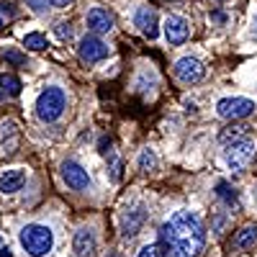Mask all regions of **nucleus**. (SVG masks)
Instances as JSON below:
<instances>
[{
    "mask_svg": "<svg viewBox=\"0 0 257 257\" xmlns=\"http://www.w3.org/2000/svg\"><path fill=\"white\" fill-rule=\"evenodd\" d=\"M170 257H198L206 244V229L193 211H175L160 231Z\"/></svg>",
    "mask_w": 257,
    "mask_h": 257,
    "instance_id": "1",
    "label": "nucleus"
},
{
    "mask_svg": "<svg viewBox=\"0 0 257 257\" xmlns=\"http://www.w3.org/2000/svg\"><path fill=\"white\" fill-rule=\"evenodd\" d=\"M18 242L31 257H44L54 247V234L44 224H26L18 234Z\"/></svg>",
    "mask_w": 257,
    "mask_h": 257,
    "instance_id": "2",
    "label": "nucleus"
},
{
    "mask_svg": "<svg viewBox=\"0 0 257 257\" xmlns=\"http://www.w3.org/2000/svg\"><path fill=\"white\" fill-rule=\"evenodd\" d=\"M36 116L44 121V123H52L57 121L64 108H67V95H64L62 88H47V90H41L39 98H36Z\"/></svg>",
    "mask_w": 257,
    "mask_h": 257,
    "instance_id": "3",
    "label": "nucleus"
},
{
    "mask_svg": "<svg viewBox=\"0 0 257 257\" xmlns=\"http://www.w3.org/2000/svg\"><path fill=\"white\" fill-rule=\"evenodd\" d=\"M254 152H257V147H254V142L252 139H237V142H231V144H226V152H224V157H226V165L231 167V170H237V173H242V170L254 160Z\"/></svg>",
    "mask_w": 257,
    "mask_h": 257,
    "instance_id": "4",
    "label": "nucleus"
},
{
    "mask_svg": "<svg viewBox=\"0 0 257 257\" xmlns=\"http://www.w3.org/2000/svg\"><path fill=\"white\" fill-rule=\"evenodd\" d=\"M254 100H249V98H221L219 103H216V113L221 116V118H247V116H252L254 113Z\"/></svg>",
    "mask_w": 257,
    "mask_h": 257,
    "instance_id": "5",
    "label": "nucleus"
},
{
    "mask_svg": "<svg viewBox=\"0 0 257 257\" xmlns=\"http://www.w3.org/2000/svg\"><path fill=\"white\" fill-rule=\"evenodd\" d=\"M108 52H111L108 44H105V41H100L95 34L85 36V39L80 41V47H77L80 59H82V62H88V64H95V62L105 59V57H108Z\"/></svg>",
    "mask_w": 257,
    "mask_h": 257,
    "instance_id": "6",
    "label": "nucleus"
},
{
    "mask_svg": "<svg viewBox=\"0 0 257 257\" xmlns=\"http://www.w3.org/2000/svg\"><path fill=\"white\" fill-rule=\"evenodd\" d=\"M62 178L64 183H67L72 190H88L90 188V175H88V170H85L82 165L67 160L62 165Z\"/></svg>",
    "mask_w": 257,
    "mask_h": 257,
    "instance_id": "7",
    "label": "nucleus"
},
{
    "mask_svg": "<svg viewBox=\"0 0 257 257\" xmlns=\"http://www.w3.org/2000/svg\"><path fill=\"white\" fill-rule=\"evenodd\" d=\"M190 34V26H188V21L183 16H175V13H170L165 18V39L170 41L173 47H180L183 41L188 39Z\"/></svg>",
    "mask_w": 257,
    "mask_h": 257,
    "instance_id": "8",
    "label": "nucleus"
},
{
    "mask_svg": "<svg viewBox=\"0 0 257 257\" xmlns=\"http://www.w3.org/2000/svg\"><path fill=\"white\" fill-rule=\"evenodd\" d=\"M175 75H178L180 82H188L190 85V82H198L206 75V67L196 57H183V59L175 62Z\"/></svg>",
    "mask_w": 257,
    "mask_h": 257,
    "instance_id": "9",
    "label": "nucleus"
},
{
    "mask_svg": "<svg viewBox=\"0 0 257 257\" xmlns=\"http://www.w3.org/2000/svg\"><path fill=\"white\" fill-rule=\"evenodd\" d=\"M144 221H147V208L139 203V206H134L128 213H123V219H121V229H123L126 237H134V234H139V229L144 226Z\"/></svg>",
    "mask_w": 257,
    "mask_h": 257,
    "instance_id": "10",
    "label": "nucleus"
},
{
    "mask_svg": "<svg viewBox=\"0 0 257 257\" xmlns=\"http://www.w3.org/2000/svg\"><path fill=\"white\" fill-rule=\"evenodd\" d=\"M85 21H88V29L93 34H108L113 29V16L108 11H103V8H93Z\"/></svg>",
    "mask_w": 257,
    "mask_h": 257,
    "instance_id": "11",
    "label": "nucleus"
},
{
    "mask_svg": "<svg viewBox=\"0 0 257 257\" xmlns=\"http://www.w3.org/2000/svg\"><path fill=\"white\" fill-rule=\"evenodd\" d=\"M134 24L144 31L147 39H157L160 34V26H157V13L155 11H149V8H139L134 13Z\"/></svg>",
    "mask_w": 257,
    "mask_h": 257,
    "instance_id": "12",
    "label": "nucleus"
},
{
    "mask_svg": "<svg viewBox=\"0 0 257 257\" xmlns=\"http://www.w3.org/2000/svg\"><path fill=\"white\" fill-rule=\"evenodd\" d=\"M18 139H21V134H18L16 121H6L3 126H0V152H6V155L16 152Z\"/></svg>",
    "mask_w": 257,
    "mask_h": 257,
    "instance_id": "13",
    "label": "nucleus"
},
{
    "mask_svg": "<svg viewBox=\"0 0 257 257\" xmlns=\"http://www.w3.org/2000/svg\"><path fill=\"white\" fill-rule=\"evenodd\" d=\"M72 247H75V254L77 257H93V252H95V234L90 229H80L75 234Z\"/></svg>",
    "mask_w": 257,
    "mask_h": 257,
    "instance_id": "14",
    "label": "nucleus"
},
{
    "mask_svg": "<svg viewBox=\"0 0 257 257\" xmlns=\"http://www.w3.org/2000/svg\"><path fill=\"white\" fill-rule=\"evenodd\" d=\"M26 183V170H6L0 175V193H16Z\"/></svg>",
    "mask_w": 257,
    "mask_h": 257,
    "instance_id": "15",
    "label": "nucleus"
},
{
    "mask_svg": "<svg viewBox=\"0 0 257 257\" xmlns=\"http://www.w3.org/2000/svg\"><path fill=\"white\" fill-rule=\"evenodd\" d=\"M234 244L239 249H252L257 244V226H244L237 231V237H234Z\"/></svg>",
    "mask_w": 257,
    "mask_h": 257,
    "instance_id": "16",
    "label": "nucleus"
},
{
    "mask_svg": "<svg viewBox=\"0 0 257 257\" xmlns=\"http://www.w3.org/2000/svg\"><path fill=\"white\" fill-rule=\"evenodd\" d=\"M247 128H249V126H244V123H229L224 132L219 134V139H221L224 144H231V142H237V139H244V137H247Z\"/></svg>",
    "mask_w": 257,
    "mask_h": 257,
    "instance_id": "17",
    "label": "nucleus"
},
{
    "mask_svg": "<svg viewBox=\"0 0 257 257\" xmlns=\"http://www.w3.org/2000/svg\"><path fill=\"white\" fill-rule=\"evenodd\" d=\"M216 193H219V198H221V201H224L226 206H231V208H237V206H239L237 190H234V188H231L229 183H224V180H221V183L216 185Z\"/></svg>",
    "mask_w": 257,
    "mask_h": 257,
    "instance_id": "18",
    "label": "nucleus"
},
{
    "mask_svg": "<svg viewBox=\"0 0 257 257\" xmlns=\"http://www.w3.org/2000/svg\"><path fill=\"white\" fill-rule=\"evenodd\" d=\"M0 88H3V93H8V95H18L21 93V80L16 75L3 72L0 75Z\"/></svg>",
    "mask_w": 257,
    "mask_h": 257,
    "instance_id": "19",
    "label": "nucleus"
},
{
    "mask_svg": "<svg viewBox=\"0 0 257 257\" xmlns=\"http://www.w3.org/2000/svg\"><path fill=\"white\" fill-rule=\"evenodd\" d=\"M24 47L31 49V52H41V49H47V36L44 34H26L24 36Z\"/></svg>",
    "mask_w": 257,
    "mask_h": 257,
    "instance_id": "20",
    "label": "nucleus"
},
{
    "mask_svg": "<svg viewBox=\"0 0 257 257\" xmlns=\"http://www.w3.org/2000/svg\"><path fill=\"white\" fill-rule=\"evenodd\" d=\"M157 167V155L152 152V149H142V155H139V170L142 173H149V170H155Z\"/></svg>",
    "mask_w": 257,
    "mask_h": 257,
    "instance_id": "21",
    "label": "nucleus"
},
{
    "mask_svg": "<svg viewBox=\"0 0 257 257\" xmlns=\"http://www.w3.org/2000/svg\"><path fill=\"white\" fill-rule=\"evenodd\" d=\"M3 57H6V62H11V64H26V54L18 52V49H6Z\"/></svg>",
    "mask_w": 257,
    "mask_h": 257,
    "instance_id": "22",
    "label": "nucleus"
},
{
    "mask_svg": "<svg viewBox=\"0 0 257 257\" xmlns=\"http://www.w3.org/2000/svg\"><path fill=\"white\" fill-rule=\"evenodd\" d=\"M121 167H123V162H121L118 157H111V167H108L111 173H108V178H111L113 183H118V180H121Z\"/></svg>",
    "mask_w": 257,
    "mask_h": 257,
    "instance_id": "23",
    "label": "nucleus"
},
{
    "mask_svg": "<svg viewBox=\"0 0 257 257\" xmlns=\"http://www.w3.org/2000/svg\"><path fill=\"white\" fill-rule=\"evenodd\" d=\"M137 257H165V252H162V247H160V244H147Z\"/></svg>",
    "mask_w": 257,
    "mask_h": 257,
    "instance_id": "24",
    "label": "nucleus"
},
{
    "mask_svg": "<svg viewBox=\"0 0 257 257\" xmlns=\"http://www.w3.org/2000/svg\"><path fill=\"white\" fill-rule=\"evenodd\" d=\"M54 31H57V36H59L62 41H70V39H72V26H70V24H57Z\"/></svg>",
    "mask_w": 257,
    "mask_h": 257,
    "instance_id": "25",
    "label": "nucleus"
},
{
    "mask_svg": "<svg viewBox=\"0 0 257 257\" xmlns=\"http://www.w3.org/2000/svg\"><path fill=\"white\" fill-rule=\"evenodd\" d=\"M98 147H100V152H103V155H111V139H108V137H103Z\"/></svg>",
    "mask_w": 257,
    "mask_h": 257,
    "instance_id": "26",
    "label": "nucleus"
},
{
    "mask_svg": "<svg viewBox=\"0 0 257 257\" xmlns=\"http://www.w3.org/2000/svg\"><path fill=\"white\" fill-rule=\"evenodd\" d=\"M26 3H31V8L41 13V11H44V6H47V0H26Z\"/></svg>",
    "mask_w": 257,
    "mask_h": 257,
    "instance_id": "27",
    "label": "nucleus"
},
{
    "mask_svg": "<svg viewBox=\"0 0 257 257\" xmlns=\"http://www.w3.org/2000/svg\"><path fill=\"white\" fill-rule=\"evenodd\" d=\"M49 3L54 6V8H67V6H72L75 0H49Z\"/></svg>",
    "mask_w": 257,
    "mask_h": 257,
    "instance_id": "28",
    "label": "nucleus"
},
{
    "mask_svg": "<svg viewBox=\"0 0 257 257\" xmlns=\"http://www.w3.org/2000/svg\"><path fill=\"white\" fill-rule=\"evenodd\" d=\"M211 21H216V24H224V21H226V16H224L221 11H216V13H211Z\"/></svg>",
    "mask_w": 257,
    "mask_h": 257,
    "instance_id": "29",
    "label": "nucleus"
},
{
    "mask_svg": "<svg viewBox=\"0 0 257 257\" xmlns=\"http://www.w3.org/2000/svg\"><path fill=\"white\" fill-rule=\"evenodd\" d=\"M0 11L8 13V16H13V8H8V3H0Z\"/></svg>",
    "mask_w": 257,
    "mask_h": 257,
    "instance_id": "30",
    "label": "nucleus"
},
{
    "mask_svg": "<svg viewBox=\"0 0 257 257\" xmlns=\"http://www.w3.org/2000/svg\"><path fill=\"white\" fill-rule=\"evenodd\" d=\"M221 226H224V216H216V224H213V229H216V231H219Z\"/></svg>",
    "mask_w": 257,
    "mask_h": 257,
    "instance_id": "31",
    "label": "nucleus"
},
{
    "mask_svg": "<svg viewBox=\"0 0 257 257\" xmlns=\"http://www.w3.org/2000/svg\"><path fill=\"white\" fill-rule=\"evenodd\" d=\"M0 257H13V254H11L8 247H0Z\"/></svg>",
    "mask_w": 257,
    "mask_h": 257,
    "instance_id": "32",
    "label": "nucleus"
},
{
    "mask_svg": "<svg viewBox=\"0 0 257 257\" xmlns=\"http://www.w3.org/2000/svg\"><path fill=\"white\" fill-rule=\"evenodd\" d=\"M0 247H3V237H0Z\"/></svg>",
    "mask_w": 257,
    "mask_h": 257,
    "instance_id": "33",
    "label": "nucleus"
},
{
    "mask_svg": "<svg viewBox=\"0 0 257 257\" xmlns=\"http://www.w3.org/2000/svg\"><path fill=\"white\" fill-rule=\"evenodd\" d=\"M0 29H3V21H0Z\"/></svg>",
    "mask_w": 257,
    "mask_h": 257,
    "instance_id": "34",
    "label": "nucleus"
},
{
    "mask_svg": "<svg viewBox=\"0 0 257 257\" xmlns=\"http://www.w3.org/2000/svg\"><path fill=\"white\" fill-rule=\"evenodd\" d=\"M254 26H257V18H254Z\"/></svg>",
    "mask_w": 257,
    "mask_h": 257,
    "instance_id": "35",
    "label": "nucleus"
},
{
    "mask_svg": "<svg viewBox=\"0 0 257 257\" xmlns=\"http://www.w3.org/2000/svg\"><path fill=\"white\" fill-rule=\"evenodd\" d=\"M111 257H118V254H111Z\"/></svg>",
    "mask_w": 257,
    "mask_h": 257,
    "instance_id": "36",
    "label": "nucleus"
},
{
    "mask_svg": "<svg viewBox=\"0 0 257 257\" xmlns=\"http://www.w3.org/2000/svg\"><path fill=\"white\" fill-rule=\"evenodd\" d=\"M0 98H3V93H0Z\"/></svg>",
    "mask_w": 257,
    "mask_h": 257,
    "instance_id": "37",
    "label": "nucleus"
}]
</instances>
